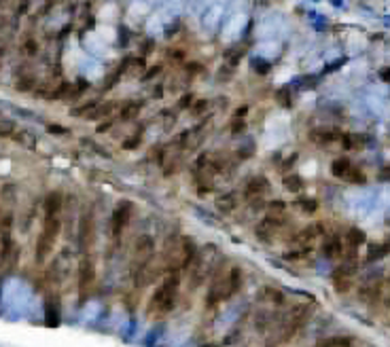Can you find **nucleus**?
Wrapping results in <instances>:
<instances>
[{"label": "nucleus", "instance_id": "c85d7f7f", "mask_svg": "<svg viewBox=\"0 0 390 347\" xmlns=\"http://www.w3.org/2000/svg\"><path fill=\"white\" fill-rule=\"evenodd\" d=\"M47 131H49V133H57V136H64V133H68V129L62 127V125H49V127H47Z\"/></svg>", "mask_w": 390, "mask_h": 347}, {"label": "nucleus", "instance_id": "393cba45", "mask_svg": "<svg viewBox=\"0 0 390 347\" xmlns=\"http://www.w3.org/2000/svg\"><path fill=\"white\" fill-rule=\"evenodd\" d=\"M244 129H246V121H242V119H235V123H231V127H229L231 133H240Z\"/></svg>", "mask_w": 390, "mask_h": 347}, {"label": "nucleus", "instance_id": "f3484780", "mask_svg": "<svg viewBox=\"0 0 390 347\" xmlns=\"http://www.w3.org/2000/svg\"><path fill=\"white\" fill-rule=\"evenodd\" d=\"M96 104H98V102H93V99H91V102H85L83 106H77V108H70V115H72V117H83V115H89V112H91L93 108H96Z\"/></svg>", "mask_w": 390, "mask_h": 347}, {"label": "nucleus", "instance_id": "72a5a7b5", "mask_svg": "<svg viewBox=\"0 0 390 347\" xmlns=\"http://www.w3.org/2000/svg\"><path fill=\"white\" fill-rule=\"evenodd\" d=\"M270 208H272V210H280V212H282V210H284V201H272V203H270Z\"/></svg>", "mask_w": 390, "mask_h": 347}, {"label": "nucleus", "instance_id": "ddd939ff", "mask_svg": "<svg viewBox=\"0 0 390 347\" xmlns=\"http://www.w3.org/2000/svg\"><path fill=\"white\" fill-rule=\"evenodd\" d=\"M320 233H322V226H320V224H316V226L312 224V226H307V229H304V231H301V233H299V235L295 237V239H297L299 244H304V242H310V239L318 237Z\"/></svg>", "mask_w": 390, "mask_h": 347}, {"label": "nucleus", "instance_id": "a878e982", "mask_svg": "<svg viewBox=\"0 0 390 347\" xmlns=\"http://www.w3.org/2000/svg\"><path fill=\"white\" fill-rule=\"evenodd\" d=\"M278 102H282V106H291V98H288V91L286 89H280L278 91Z\"/></svg>", "mask_w": 390, "mask_h": 347}, {"label": "nucleus", "instance_id": "cd10ccee", "mask_svg": "<svg viewBox=\"0 0 390 347\" xmlns=\"http://www.w3.org/2000/svg\"><path fill=\"white\" fill-rule=\"evenodd\" d=\"M138 144H140V138L134 136L132 140H125V142H123V149H125V150H132V149H136Z\"/></svg>", "mask_w": 390, "mask_h": 347}, {"label": "nucleus", "instance_id": "f257e3e1", "mask_svg": "<svg viewBox=\"0 0 390 347\" xmlns=\"http://www.w3.org/2000/svg\"><path fill=\"white\" fill-rule=\"evenodd\" d=\"M178 275L176 273H172V275H167L161 286L155 290V295L151 297V303H149V313L151 316H166L167 311L174 307L176 303V295H178Z\"/></svg>", "mask_w": 390, "mask_h": 347}, {"label": "nucleus", "instance_id": "c756f323", "mask_svg": "<svg viewBox=\"0 0 390 347\" xmlns=\"http://www.w3.org/2000/svg\"><path fill=\"white\" fill-rule=\"evenodd\" d=\"M206 108H208V102H206V99H199V102L193 106V112H195V115H199V112H204Z\"/></svg>", "mask_w": 390, "mask_h": 347}, {"label": "nucleus", "instance_id": "5701e85b", "mask_svg": "<svg viewBox=\"0 0 390 347\" xmlns=\"http://www.w3.org/2000/svg\"><path fill=\"white\" fill-rule=\"evenodd\" d=\"M83 144H85V146H89V149H91V150H96V152H100V157H111V155H109V152H106L104 149H100V146H98L96 142H91V140H87V138H83Z\"/></svg>", "mask_w": 390, "mask_h": 347}, {"label": "nucleus", "instance_id": "9b49d317", "mask_svg": "<svg viewBox=\"0 0 390 347\" xmlns=\"http://www.w3.org/2000/svg\"><path fill=\"white\" fill-rule=\"evenodd\" d=\"M284 189L291 191V193H299L301 189H304V180H301V176H297V174H288V176H284Z\"/></svg>", "mask_w": 390, "mask_h": 347}, {"label": "nucleus", "instance_id": "dca6fc26", "mask_svg": "<svg viewBox=\"0 0 390 347\" xmlns=\"http://www.w3.org/2000/svg\"><path fill=\"white\" fill-rule=\"evenodd\" d=\"M217 208L221 212H231L235 208V197L233 195H223L217 199Z\"/></svg>", "mask_w": 390, "mask_h": 347}, {"label": "nucleus", "instance_id": "aec40b11", "mask_svg": "<svg viewBox=\"0 0 390 347\" xmlns=\"http://www.w3.org/2000/svg\"><path fill=\"white\" fill-rule=\"evenodd\" d=\"M346 180H348V182H356V184H362V182H365V176H362V174L359 172V170H348L346 172V176H344Z\"/></svg>", "mask_w": 390, "mask_h": 347}, {"label": "nucleus", "instance_id": "f704fd0d", "mask_svg": "<svg viewBox=\"0 0 390 347\" xmlns=\"http://www.w3.org/2000/svg\"><path fill=\"white\" fill-rule=\"evenodd\" d=\"M244 115H248V106H240V108L238 110H235V117H244Z\"/></svg>", "mask_w": 390, "mask_h": 347}, {"label": "nucleus", "instance_id": "f03ea898", "mask_svg": "<svg viewBox=\"0 0 390 347\" xmlns=\"http://www.w3.org/2000/svg\"><path fill=\"white\" fill-rule=\"evenodd\" d=\"M59 229H62V223H59L57 216H47L43 231H40V237L36 242V263H45L47 256L51 254L53 246H56V239L59 235Z\"/></svg>", "mask_w": 390, "mask_h": 347}, {"label": "nucleus", "instance_id": "c9c22d12", "mask_svg": "<svg viewBox=\"0 0 390 347\" xmlns=\"http://www.w3.org/2000/svg\"><path fill=\"white\" fill-rule=\"evenodd\" d=\"M24 51H30L28 55H34V51H36V45H34V43H28V45L24 47Z\"/></svg>", "mask_w": 390, "mask_h": 347}, {"label": "nucleus", "instance_id": "39448f33", "mask_svg": "<svg viewBox=\"0 0 390 347\" xmlns=\"http://www.w3.org/2000/svg\"><path fill=\"white\" fill-rule=\"evenodd\" d=\"M93 242V216L91 212H85L83 218H81V224H79V246L81 250H87Z\"/></svg>", "mask_w": 390, "mask_h": 347}, {"label": "nucleus", "instance_id": "f8f14e48", "mask_svg": "<svg viewBox=\"0 0 390 347\" xmlns=\"http://www.w3.org/2000/svg\"><path fill=\"white\" fill-rule=\"evenodd\" d=\"M348 170H350V161H348L346 157L335 159V161L331 163V172H333V176H337V178H344Z\"/></svg>", "mask_w": 390, "mask_h": 347}, {"label": "nucleus", "instance_id": "9d476101", "mask_svg": "<svg viewBox=\"0 0 390 347\" xmlns=\"http://www.w3.org/2000/svg\"><path fill=\"white\" fill-rule=\"evenodd\" d=\"M322 252H325V256H329V258L341 256V242H339L337 237H331L325 246H322Z\"/></svg>", "mask_w": 390, "mask_h": 347}, {"label": "nucleus", "instance_id": "20e7f679", "mask_svg": "<svg viewBox=\"0 0 390 347\" xmlns=\"http://www.w3.org/2000/svg\"><path fill=\"white\" fill-rule=\"evenodd\" d=\"M130 216H132V203L130 201H121L115 208V212H112V216H111V229H112V235H115V237H119L121 233H123L127 223H130Z\"/></svg>", "mask_w": 390, "mask_h": 347}, {"label": "nucleus", "instance_id": "2eb2a0df", "mask_svg": "<svg viewBox=\"0 0 390 347\" xmlns=\"http://www.w3.org/2000/svg\"><path fill=\"white\" fill-rule=\"evenodd\" d=\"M140 108H142V104H140V102H132V104H127L125 108L121 110V119H125V121H132L134 117H138Z\"/></svg>", "mask_w": 390, "mask_h": 347}, {"label": "nucleus", "instance_id": "0eeeda50", "mask_svg": "<svg viewBox=\"0 0 390 347\" xmlns=\"http://www.w3.org/2000/svg\"><path fill=\"white\" fill-rule=\"evenodd\" d=\"M59 208H62V195H59V193H51V195L45 199V214L57 216Z\"/></svg>", "mask_w": 390, "mask_h": 347}, {"label": "nucleus", "instance_id": "ea45409f", "mask_svg": "<svg viewBox=\"0 0 390 347\" xmlns=\"http://www.w3.org/2000/svg\"><path fill=\"white\" fill-rule=\"evenodd\" d=\"M28 4H30L28 0H22V11H26V9H28Z\"/></svg>", "mask_w": 390, "mask_h": 347}, {"label": "nucleus", "instance_id": "1a4fd4ad", "mask_svg": "<svg viewBox=\"0 0 390 347\" xmlns=\"http://www.w3.org/2000/svg\"><path fill=\"white\" fill-rule=\"evenodd\" d=\"M270 189V182H267L265 178H254V180H251L248 182V186H246V197H252V195H257V193H263V191H267Z\"/></svg>", "mask_w": 390, "mask_h": 347}, {"label": "nucleus", "instance_id": "4be33fe9", "mask_svg": "<svg viewBox=\"0 0 390 347\" xmlns=\"http://www.w3.org/2000/svg\"><path fill=\"white\" fill-rule=\"evenodd\" d=\"M348 345H350V339H333V341H327L325 345H322V347H348Z\"/></svg>", "mask_w": 390, "mask_h": 347}, {"label": "nucleus", "instance_id": "7c9ffc66", "mask_svg": "<svg viewBox=\"0 0 390 347\" xmlns=\"http://www.w3.org/2000/svg\"><path fill=\"white\" fill-rule=\"evenodd\" d=\"M32 136H30V133H19V142H22V144H28V146H34V140H30Z\"/></svg>", "mask_w": 390, "mask_h": 347}, {"label": "nucleus", "instance_id": "58836bf2", "mask_svg": "<svg viewBox=\"0 0 390 347\" xmlns=\"http://www.w3.org/2000/svg\"><path fill=\"white\" fill-rule=\"evenodd\" d=\"M380 74H382V78H384V81H388V68H384V70L380 72Z\"/></svg>", "mask_w": 390, "mask_h": 347}, {"label": "nucleus", "instance_id": "412c9836", "mask_svg": "<svg viewBox=\"0 0 390 347\" xmlns=\"http://www.w3.org/2000/svg\"><path fill=\"white\" fill-rule=\"evenodd\" d=\"M47 324H49V326H57L59 324V311L53 309L51 303L47 305Z\"/></svg>", "mask_w": 390, "mask_h": 347}, {"label": "nucleus", "instance_id": "423d86ee", "mask_svg": "<svg viewBox=\"0 0 390 347\" xmlns=\"http://www.w3.org/2000/svg\"><path fill=\"white\" fill-rule=\"evenodd\" d=\"M365 233H362L361 229H356V226H352V229H348L346 233V242H348V248H350V258H354L356 250L361 248L362 244H365Z\"/></svg>", "mask_w": 390, "mask_h": 347}, {"label": "nucleus", "instance_id": "4c0bfd02", "mask_svg": "<svg viewBox=\"0 0 390 347\" xmlns=\"http://www.w3.org/2000/svg\"><path fill=\"white\" fill-rule=\"evenodd\" d=\"M344 146H346V149H350V146H352V138L350 136H344Z\"/></svg>", "mask_w": 390, "mask_h": 347}, {"label": "nucleus", "instance_id": "2f4dec72", "mask_svg": "<svg viewBox=\"0 0 390 347\" xmlns=\"http://www.w3.org/2000/svg\"><path fill=\"white\" fill-rule=\"evenodd\" d=\"M159 66H153V68L149 70V72H146V74H144V78H153V76H155V74H159Z\"/></svg>", "mask_w": 390, "mask_h": 347}, {"label": "nucleus", "instance_id": "bb28decb", "mask_svg": "<svg viewBox=\"0 0 390 347\" xmlns=\"http://www.w3.org/2000/svg\"><path fill=\"white\" fill-rule=\"evenodd\" d=\"M32 85H34V78H26V81L17 83V89L19 91H28V89H32Z\"/></svg>", "mask_w": 390, "mask_h": 347}, {"label": "nucleus", "instance_id": "7ed1b4c3", "mask_svg": "<svg viewBox=\"0 0 390 347\" xmlns=\"http://www.w3.org/2000/svg\"><path fill=\"white\" fill-rule=\"evenodd\" d=\"M77 279H79V290L81 295H87L89 288L93 286V279H96V267H93L91 258L83 256L79 263V269H77Z\"/></svg>", "mask_w": 390, "mask_h": 347}, {"label": "nucleus", "instance_id": "6ab92c4d", "mask_svg": "<svg viewBox=\"0 0 390 347\" xmlns=\"http://www.w3.org/2000/svg\"><path fill=\"white\" fill-rule=\"evenodd\" d=\"M15 133V125L11 121H4V119H0V138H9Z\"/></svg>", "mask_w": 390, "mask_h": 347}, {"label": "nucleus", "instance_id": "473e14b6", "mask_svg": "<svg viewBox=\"0 0 390 347\" xmlns=\"http://www.w3.org/2000/svg\"><path fill=\"white\" fill-rule=\"evenodd\" d=\"M187 70H189L191 74H195V72H201V66L199 64H189V66H187Z\"/></svg>", "mask_w": 390, "mask_h": 347}, {"label": "nucleus", "instance_id": "e433bc0d", "mask_svg": "<svg viewBox=\"0 0 390 347\" xmlns=\"http://www.w3.org/2000/svg\"><path fill=\"white\" fill-rule=\"evenodd\" d=\"M111 127H112V121H106L102 125H98V131H106V129H111Z\"/></svg>", "mask_w": 390, "mask_h": 347}, {"label": "nucleus", "instance_id": "a211bd4d", "mask_svg": "<svg viewBox=\"0 0 390 347\" xmlns=\"http://www.w3.org/2000/svg\"><path fill=\"white\" fill-rule=\"evenodd\" d=\"M299 205L306 214H314V212L318 210V201H316V199H299Z\"/></svg>", "mask_w": 390, "mask_h": 347}, {"label": "nucleus", "instance_id": "4468645a", "mask_svg": "<svg viewBox=\"0 0 390 347\" xmlns=\"http://www.w3.org/2000/svg\"><path fill=\"white\" fill-rule=\"evenodd\" d=\"M112 110H115V104H112V102H106V104H96V108H93V110H91L87 117H89L91 121H96V119H100V117H106V115H109V112H112Z\"/></svg>", "mask_w": 390, "mask_h": 347}, {"label": "nucleus", "instance_id": "b1692460", "mask_svg": "<svg viewBox=\"0 0 390 347\" xmlns=\"http://www.w3.org/2000/svg\"><path fill=\"white\" fill-rule=\"evenodd\" d=\"M193 99H195V98L191 96V93H187V96H183V98H180V99H178V108H180V110H185V108H189V106L193 104Z\"/></svg>", "mask_w": 390, "mask_h": 347}, {"label": "nucleus", "instance_id": "6e6552de", "mask_svg": "<svg viewBox=\"0 0 390 347\" xmlns=\"http://www.w3.org/2000/svg\"><path fill=\"white\" fill-rule=\"evenodd\" d=\"M153 239L151 237H140L138 239V244H136V256H140V258H151V254H153Z\"/></svg>", "mask_w": 390, "mask_h": 347}]
</instances>
